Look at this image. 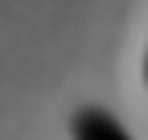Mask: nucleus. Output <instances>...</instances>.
<instances>
[{"label":"nucleus","instance_id":"f257e3e1","mask_svg":"<svg viewBox=\"0 0 148 140\" xmlns=\"http://www.w3.org/2000/svg\"><path fill=\"white\" fill-rule=\"evenodd\" d=\"M70 140H133V136L125 132V125L113 113L90 105V109H78L70 117Z\"/></svg>","mask_w":148,"mask_h":140},{"label":"nucleus","instance_id":"f03ea898","mask_svg":"<svg viewBox=\"0 0 148 140\" xmlns=\"http://www.w3.org/2000/svg\"><path fill=\"white\" fill-rule=\"evenodd\" d=\"M144 82H148V59H144Z\"/></svg>","mask_w":148,"mask_h":140}]
</instances>
